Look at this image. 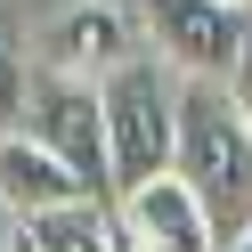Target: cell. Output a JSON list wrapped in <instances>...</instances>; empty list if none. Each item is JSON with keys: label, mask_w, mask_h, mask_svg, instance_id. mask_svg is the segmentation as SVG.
Wrapping results in <instances>:
<instances>
[{"label": "cell", "mask_w": 252, "mask_h": 252, "mask_svg": "<svg viewBox=\"0 0 252 252\" xmlns=\"http://www.w3.org/2000/svg\"><path fill=\"white\" fill-rule=\"evenodd\" d=\"M114 220H122V236H130L138 252H228L220 228H212V212H203V195L179 179V171L114 195Z\"/></svg>", "instance_id": "cell-6"}, {"label": "cell", "mask_w": 252, "mask_h": 252, "mask_svg": "<svg viewBox=\"0 0 252 252\" xmlns=\"http://www.w3.org/2000/svg\"><path fill=\"white\" fill-rule=\"evenodd\" d=\"M228 90H236V106H244V122H252V49H244V65H236V82H228Z\"/></svg>", "instance_id": "cell-10"}, {"label": "cell", "mask_w": 252, "mask_h": 252, "mask_svg": "<svg viewBox=\"0 0 252 252\" xmlns=\"http://www.w3.org/2000/svg\"><path fill=\"white\" fill-rule=\"evenodd\" d=\"M98 98H106V138H114V195L163 179L179 163V98H187V82L163 57H130L122 73L98 82Z\"/></svg>", "instance_id": "cell-2"}, {"label": "cell", "mask_w": 252, "mask_h": 252, "mask_svg": "<svg viewBox=\"0 0 252 252\" xmlns=\"http://www.w3.org/2000/svg\"><path fill=\"white\" fill-rule=\"evenodd\" d=\"M244 8H252V0H244Z\"/></svg>", "instance_id": "cell-15"}, {"label": "cell", "mask_w": 252, "mask_h": 252, "mask_svg": "<svg viewBox=\"0 0 252 252\" xmlns=\"http://www.w3.org/2000/svg\"><path fill=\"white\" fill-rule=\"evenodd\" d=\"M114 228H122V220H114ZM122 252H138V244H130V236H122Z\"/></svg>", "instance_id": "cell-14"}, {"label": "cell", "mask_w": 252, "mask_h": 252, "mask_svg": "<svg viewBox=\"0 0 252 252\" xmlns=\"http://www.w3.org/2000/svg\"><path fill=\"white\" fill-rule=\"evenodd\" d=\"M33 244L41 252H122V228L106 203H65V212L33 220Z\"/></svg>", "instance_id": "cell-9"}, {"label": "cell", "mask_w": 252, "mask_h": 252, "mask_svg": "<svg viewBox=\"0 0 252 252\" xmlns=\"http://www.w3.org/2000/svg\"><path fill=\"white\" fill-rule=\"evenodd\" d=\"M65 203H106V195H98V187H90L82 171L65 163V155H49L33 130L0 138V212L17 220V228H33V220L65 212Z\"/></svg>", "instance_id": "cell-7"}, {"label": "cell", "mask_w": 252, "mask_h": 252, "mask_svg": "<svg viewBox=\"0 0 252 252\" xmlns=\"http://www.w3.org/2000/svg\"><path fill=\"white\" fill-rule=\"evenodd\" d=\"M25 130L49 155H65L98 195H114V138H106V98L98 82H73V73H41L33 82V122Z\"/></svg>", "instance_id": "cell-4"}, {"label": "cell", "mask_w": 252, "mask_h": 252, "mask_svg": "<svg viewBox=\"0 0 252 252\" xmlns=\"http://www.w3.org/2000/svg\"><path fill=\"white\" fill-rule=\"evenodd\" d=\"M33 82H41V57L25 49L17 17L0 8V138H17L25 122H33Z\"/></svg>", "instance_id": "cell-8"}, {"label": "cell", "mask_w": 252, "mask_h": 252, "mask_svg": "<svg viewBox=\"0 0 252 252\" xmlns=\"http://www.w3.org/2000/svg\"><path fill=\"white\" fill-rule=\"evenodd\" d=\"M138 25H147V49L179 82H236V65L252 49L244 0H138Z\"/></svg>", "instance_id": "cell-3"}, {"label": "cell", "mask_w": 252, "mask_h": 252, "mask_svg": "<svg viewBox=\"0 0 252 252\" xmlns=\"http://www.w3.org/2000/svg\"><path fill=\"white\" fill-rule=\"evenodd\" d=\"M17 252H41V244H33V228H17Z\"/></svg>", "instance_id": "cell-12"}, {"label": "cell", "mask_w": 252, "mask_h": 252, "mask_svg": "<svg viewBox=\"0 0 252 252\" xmlns=\"http://www.w3.org/2000/svg\"><path fill=\"white\" fill-rule=\"evenodd\" d=\"M171 171L203 195L220 244H236L252 228V122H244L228 82H187V98H179V163Z\"/></svg>", "instance_id": "cell-1"}, {"label": "cell", "mask_w": 252, "mask_h": 252, "mask_svg": "<svg viewBox=\"0 0 252 252\" xmlns=\"http://www.w3.org/2000/svg\"><path fill=\"white\" fill-rule=\"evenodd\" d=\"M33 57H41V73L106 82V73H122V65L138 57V41H130V25H122V8L82 0V8H57V17L33 33Z\"/></svg>", "instance_id": "cell-5"}, {"label": "cell", "mask_w": 252, "mask_h": 252, "mask_svg": "<svg viewBox=\"0 0 252 252\" xmlns=\"http://www.w3.org/2000/svg\"><path fill=\"white\" fill-rule=\"evenodd\" d=\"M0 252H17V220H8V212H0Z\"/></svg>", "instance_id": "cell-11"}, {"label": "cell", "mask_w": 252, "mask_h": 252, "mask_svg": "<svg viewBox=\"0 0 252 252\" xmlns=\"http://www.w3.org/2000/svg\"><path fill=\"white\" fill-rule=\"evenodd\" d=\"M228 252H252V228H244V236H236V244H228Z\"/></svg>", "instance_id": "cell-13"}]
</instances>
